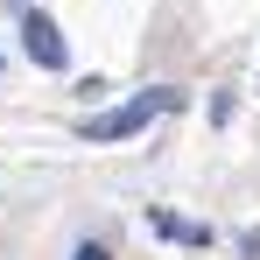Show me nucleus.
I'll use <instances>...</instances> for the list:
<instances>
[{
    "instance_id": "obj_3",
    "label": "nucleus",
    "mask_w": 260,
    "mask_h": 260,
    "mask_svg": "<svg viewBox=\"0 0 260 260\" xmlns=\"http://www.w3.org/2000/svg\"><path fill=\"white\" fill-rule=\"evenodd\" d=\"M148 225H155L162 239H183V246H211V232H204V225H183V218H169V211H148Z\"/></svg>"
},
{
    "instance_id": "obj_4",
    "label": "nucleus",
    "mask_w": 260,
    "mask_h": 260,
    "mask_svg": "<svg viewBox=\"0 0 260 260\" xmlns=\"http://www.w3.org/2000/svg\"><path fill=\"white\" fill-rule=\"evenodd\" d=\"M71 260H113V253H106V246H78Z\"/></svg>"
},
{
    "instance_id": "obj_5",
    "label": "nucleus",
    "mask_w": 260,
    "mask_h": 260,
    "mask_svg": "<svg viewBox=\"0 0 260 260\" xmlns=\"http://www.w3.org/2000/svg\"><path fill=\"white\" fill-rule=\"evenodd\" d=\"M14 7H28V0H14Z\"/></svg>"
},
{
    "instance_id": "obj_2",
    "label": "nucleus",
    "mask_w": 260,
    "mask_h": 260,
    "mask_svg": "<svg viewBox=\"0 0 260 260\" xmlns=\"http://www.w3.org/2000/svg\"><path fill=\"white\" fill-rule=\"evenodd\" d=\"M21 49H28L43 71H63V63H71V43H63V28L49 21L43 7H28V14H21Z\"/></svg>"
},
{
    "instance_id": "obj_1",
    "label": "nucleus",
    "mask_w": 260,
    "mask_h": 260,
    "mask_svg": "<svg viewBox=\"0 0 260 260\" xmlns=\"http://www.w3.org/2000/svg\"><path fill=\"white\" fill-rule=\"evenodd\" d=\"M183 106V91L155 85L141 91V99H127V106H113V113H99V120H85V141H127V134H141L148 120H162V113H176Z\"/></svg>"
}]
</instances>
